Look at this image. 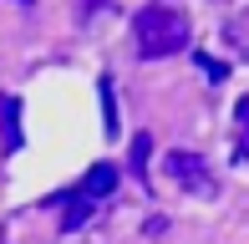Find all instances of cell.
Segmentation results:
<instances>
[{
    "instance_id": "8992f818",
    "label": "cell",
    "mask_w": 249,
    "mask_h": 244,
    "mask_svg": "<svg viewBox=\"0 0 249 244\" xmlns=\"http://www.w3.org/2000/svg\"><path fill=\"white\" fill-rule=\"evenodd\" d=\"M148 132H138V138H132V173H138V178H148Z\"/></svg>"
},
{
    "instance_id": "7a4b0ae2",
    "label": "cell",
    "mask_w": 249,
    "mask_h": 244,
    "mask_svg": "<svg viewBox=\"0 0 249 244\" xmlns=\"http://www.w3.org/2000/svg\"><path fill=\"white\" fill-rule=\"evenodd\" d=\"M168 178H173L178 188H188V193H213V173L209 163L198 158V153H168Z\"/></svg>"
},
{
    "instance_id": "ba28073f",
    "label": "cell",
    "mask_w": 249,
    "mask_h": 244,
    "mask_svg": "<svg viewBox=\"0 0 249 244\" xmlns=\"http://www.w3.org/2000/svg\"><path fill=\"white\" fill-rule=\"evenodd\" d=\"M234 117H239V153H249V97H239Z\"/></svg>"
},
{
    "instance_id": "6da1fadb",
    "label": "cell",
    "mask_w": 249,
    "mask_h": 244,
    "mask_svg": "<svg viewBox=\"0 0 249 244\" xmlns=\"http://www.w3.org/2000/svg\"><path fill=\"white\" fill-rule=\"evenodd\" d=\"M132 46H138V56H173V51L188 46V16L173 5H142L138 16H132Z\"/></svg>"
},
{
    "instance_id": "52a82bcc",
    "label": "cell",
    "mask_w": 249,
    "mask_h": 244,
    "mask_svg": "<svg viewBox=\"0 0 249 244\" xmlns=\"http://www.w3.org/2000/svg\"><path fill=\"white\" fill-rule=\"evenodd\" d=\"M102 127H107V138H117V102H112L107 82H102Z\"/></svg>"
},
{
    "instance_id": "277c9868",
    "label": "cell",
    "mask_w": 249,
    "mask_h": 244,
    "mask_svg": "<svg viewBox=\"0 0 249 244\" xmlns=\"http://www.w3.org/2000/svg\"><path fill=\"white\" fill-rule=\"evenodd\" d=\"M0 148H5V153L20 148V102L5 97V92H0Z\"/></svg>"
},
{
    "instance_id": "3957f363",
    "label": "cell",
    "mask_w": 249,
    "mask_h": 244,
    "mask_svg": "<svg viewBox=\"0 0 249 244\" xmlns=\"http://www.w3.org/2000/svg\"><path fill=\"white\" fill-rule=\"evenodd\" d=\"M56 204H66V214H61V229H66V234H76V229L97 214V198H87V193H61Z\"/></svg>"
},
{
    "instance_id": "5b68a950",
    "label": "cell",
    "mask_w": 249,
    "mask_h": 244,
    "mask_svg": "<svg viewBox=\"0 0 249 244\" xmlns=\"http://www.w3.org/2000/svg\"><path fill=\"white\" fill-rule=\"evenodd\" d=\"M112 188H117V168H112V163H97V168L82 178V193L87 198H107Z\"/></svg>"
},
{
    "instance_id": "9c48e42d",
    "label": "cell",
    "mask_w": 249,
    "mask_h": 244,
    "mask_svg": "<svg viewBox=\"0 0 249 244\" xmlns=\"http://www.w3.org/2000/svg\"><path fill=\"white\" fill-rule=\"evenodd\" d=\"M203 71H209L213 82H224V76H229V66H224V61H213V56H203Z\"/></svg>"
}]
</instances>
